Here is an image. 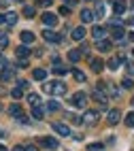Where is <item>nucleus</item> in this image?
<instances>
[{
	"instance_id": "obj_1",
	"label": "nucleus",
	"mask_w": 134,
	"mask_h": 151,
	"mask_svg": "<svg viewBox=\"0 0 134 151\" xmlns=\"http://www.w3.org/2000/svg\"><path fill=\"white\" fill-rule=\"evenodd\" d=\"M43 89L47 94H53V96H62V94H66V85L64 83H60V81H47L43 85Z\"/></svg>"
},
{
	"instance_id": "obj_2",
	"label": "nucleus",
	"mask_w": 134,
	"mask_h": 151,
	"mask_svg": "<svg viewBox=\"0 0 134 151\" xmlns=\"http://www.w3.org/2000/svg\"><path fill=\"white\" fill-rule=\"evenodd\" d=\"M70 104H73L75 109H85L87 106V94L85 92H77L70 96Z\"/></svg>"
},
{
	"instance_id": "obj_3",
	"label": "nucleus",
	"mask_w": 134,
	"mask_h": 151,
	"mask_svg": "<svg viewBox=\"0 0 134 151\" xmlns=\"http://www.w3.org/2000/svg\"><path fill=\"white\" fill-rule=\"evenodd\" d=\"M43 38H45V41H49V43H60V41H62V36H60L58 32H53L51 28L43 30Z\"/></svg>"
},
{
	"instance_id": "obj_4",
	"label": "nucleus",
	"mask_w": 134,
	"mask_h": 151,
	"mask_svg": "<svg viewBox=\"0 0 134 151\" xmlns=\"http://www.w3.org/2000/svg\"><path fill=\"white\" fill-rule=\"evenodd\" d=\"M107 119H109V124H111V126L119 124V119H121V111H119V109H111L109 113H107Z\"/></svg>"
},
{
	"instance_id": "obj_5",
	"label": "nucleus",
	"mask_w": 134,
	"mask_h": 151,
	"mask_svg": "<svg viewBox=\"0 0 134 151\" xmlns=\"http://www.w3.org/2000/svg\"><path fill=\"white\" fill-rule=\"evenodd\" d=\"M111 36L115 38V41H121V38L126 36V30H123V26H111Z\"/></svg>"
},
{
	"instance_id": "obj_6",
	"label": "nucleus",
	"mask_w": 134,
	"mask_h": 151,
	"mask_svg": "<svg viewBox=\"0 0 134 151\" xmlns=\"http://www.w3.org/2000/svg\"><path fill=\"white\" fill-rule=\"evenodd\" d=\"M53 130L60 134V136H70V128L66 126V124H60V122H55L53 124Z\"/></svg>"
},
{
	"instance_id": "obj_7",
	"label": "nucleus",
	"mask_w": 134,
	"mask_h": 151,
	"mask_svg": "<svg viewBox=\"0 0 134 151\" xmlns=\"http://www.w3.org/2000/svg\"><path fill=\"white\" fill-rule=\"evenodd\" d=\"M43 24H45L47 28L55 26V24H58V17H55V13H43Z\"/></svg>"
},
{
	"instance_id": "obj_8",
	"label": "nucleus",
	"mask_w": 134,
	"mask_h": 151,
	"mask_svg": "<svg viewBox=\"0 0 134 151\" xmlns=\"http://www.w3.org/2000/svg\"><path fill=\"white\" fill-rule=\"evenodd\" d=\"M89 68L94 70V73H102L104 64H102V60H100V58H91V60H89Z\"/></svg>"
},
{
	"instance_id": "obj_9",
	"label": "nucleus",
	"mask_w": 134,
	"mask_h": 151,
	"mask_svg": "<svg viewBox=\"0 0 134 151\" xmlns=\"http://www.w3.org/2000/svg\"><path fill=\"white\" fill-rule=\"evenodd\" d=\"M113 13H115V15H123V13H126V2H123V0H115V2H113Z\"/></svg>"
},
{
	"instance_id": "obj_10",
	"label": "nucleus",
	"mask_w": 134,
	"mask_h": 151,
	"mask_svg": "<svg viewBox=\"0 0 134 151\" xmlns=\"http://www.w3.org/2000/svg\"><path fill=\"white\" fill-rule=\"evenodd\" d=\"M19 38H22V45H30V43H34V34L30 32V30H24V32L19 34Z\"/></svg>"
},
{
	"instance_id": "obj_11",
	"label": "nucleus",
	"mask_w": 134,
	"mask_h": 151,
	"mask_svg": "<svg viewBox=\"0 0 134 151\" xmlns=\"http://www.w3.org/2000/svg\"><path fill=\"white\" fill-rule=\"evenodd\" d=\"M94 11H89V9H83V11H81V22L83 24H89V22H94Z\"/></svg>"
},
{
	"instance_id": "obj_12",
	"label": "nucleus",
	"mask_w": 134,
	"mask_h": 151,
	"mask_svg": "<svg viewBox=\"0 0 134 151\" xmlns=\"http://www.w3.org/2000/svg\"><path fill=\"white\" fill-rule=\"evenodd\" d=\"M40 143H43V147H47V149H58V147H60V143H58L55 138H51V136L43 138V140H40Z\"/></svg>"
},
{
	"instance_id": "obj_13",
	"label": "nucleus",
	"mask_w": 134,
	"mask_h": 151,
	"mask_svg": "<svg viewBox=\"0 0 134 151\" xmlns=\"http://www.w3.org/2000/svg\"><path fill=\"white\" fill-rule=\"evenodd\" d=\"M15 53H17V58H19V60H28V55H30V49H28L26 45H19V47L15 49Z\"/></svg>"
},
{
	"instance_id": "obj_14",
	"label": "nucleus",
	"mask_w": 134,
	"mask_h": 151,
	"mask_svg": "<svg viewBox=\"0 0 134 151\" xmlns=\"http://www.w3.org/2000/svg\"><path fill=\"white\" fill-rule=\"evenodd\" d=\"M104 34H107V32H104V28H100V26H96L94 30H91V36H94V41H96V43L102 41V38H104Z\"/></svg>"
},
{
	"instance_id": "obj_15",
	"label": "nucleus",
	"mask_w": 134,
	"mask_h": 151,
	"mask_svg": "<svg viewBox=\"0 0 134 151\" xmlns=\"http://www.w3.org/2000/svg\"><path fill=\"white\" fill-rule=\"evenodd\" d=\"M32 77L36 79V81H45V79H47V70L45 68H34L32 70Z\"/></svg>"
},
{
	"instance_id": "obj_16",
	"label": "nucleus",
	"mask_w": 134,
	"mask_h": 151,
	"mask_svg": "<svg viewBox=\"0 0 134 151\" xmlns=\"http://www.w3.org/2000/svg\"><path fill=\"white\" fill-rule=\"evenodd\" d=\"M83 122L85 124H96L98 122V113H96V111H87V113L83 115Z\"/></svg>"
},
{
	"instance_id": "obj_17",
	"label": "nucleus",
	"mask_w": 134,
	"mask_h": 151,
	"mask_svg": "<svg viewBox=\"0 0 134 151\" xmlns=\"http://www.w3.org/2000/svg\"><path fill=\"white\" fill-rule=\"evenodd\" d=\"M96 47H98V51L107 53V51H111V41H107V38H102V41H98V43H96Z\"/></svg>"
},
{
	"instance_id": "obj_18",
	"label": "nucleus",
	"mask_w": 134,
	"mask_h": 151,
	"mask_svg": "<svg viewBox=\"0 0 134 151\" xmlns=\"http://www.w3.org/2000/svg\"><path fill=\"white\" fill-rule=\"evenodd\" d=\"M73 38H75V41H83V38H85V28H83V26L75 28V30H73Z\"/></svg>"
},
{
	"instance_id": "obj_19",
	"label": "nucleus",
	"mask_w": 134,
	"mask_h": 151,
	"mask_svg": "<svg viewBox=\"0 0 134 151\" xmlns=\"http://www.w3.org/2000/svg\"><path fill=\"white\" fill-rule=\"evenodd\" d=\"M81 55H83V53H81V51H77V49H70V51H68V60H70L73 64H77V62H79V60H81Z\"/></svg>"
},
{
	"instance_id": "obj_20",
	"label": "nucleus",
	"mask_w": 134,
	"mask_h": 151,
	"mask_svg": "<svg viewBox=\"0 0 134 151\" xmlns=\"http://www.w3.org/2000/svg\"><path fill=\"white\" fill-rule=\"evenodd\" d=\"M9 115H13V117L24 115V113H22V106H19L17 102H15V104H11V106H9Z\"/></svg>"
},
{
	"instance_id": "obj_21",
	"label": "nucleus",
	"mask_w": 134,
	"mask_h": 151,
	"mask_svg": "<svg viewBox=\"0 0 134 151\" xmlns=\"http://www.w3.org/2000/svg\"><path fill=\"white\" fill-rule=\"evenodd\" d=\"M43 115H45V111H43V106H32V117L34 119H43Z\"/></svg>"
},
{
	"instance_id": "obj_22",
	"label": "nucleus",
	"mask_w": 134,
	"mask_h": 151,
	"mask_svg": "<svg viewBox=\"0 0 134 151\" xmlns=\"http://www.w3.org/2000/svg\"><path fill=\"white\" fill-rule=\"evenodd\" d=\"M28 102L32 104V106H38L40 104V96L38 94H28Z\"/></svg>"
},
{
	"instance_id": "obj_23",
	"label": "nucleus",
	"mask_w": 134,
	"mask_h": 151,
	"mask_svg": "<svg viewBox=\"0 0 134 151\" xmlns=\"http://www.w3.org/2000/svg\"><path fill=\"white\" fill-rule=\"evenodd\" d=\"M6 24H9V26H15V24H17V13L9 11V13H6Z\"/></svg>"
},
{
	"instance_id": "obj_24",
	"label": "nucleus",
	"mask_w": 134,
	"mask_h": 151,
	"mask_svg": "<svg viewBox=\"0 0 134 151\" xmlns=\"http://www.w3.org/2000/svg\"><path fill=\"white\" fill-rule=\"evenodd\" d=\"M119 64H121V60H119V58H111L107 66H109L111 70H117V68H119Z\"/></svg>"
},
{
	"instance_id": "obj_25",
	"label": "nucleus",
	"mask_w": 134,
	"mask_h": 151,
	"mask_svg": "<svg viewBox=\"0 0 134 151\" xmlns=\"http://www.w3.org/2000/svg\"><path fill=\"white\" fill-rule=\"evenodd\" d=\"M66 73H68V68H66V66H53V75L62 77V75H66Z\"/></svg>"
},
{
	"instance_id": "obj_26",
	"label": "nucleus",
	"mask_w": 134,
	"mask_h": 151,
	"mask_svg": "<svg viewBox=\"0 0 134 151\" xmlns=\"http://www.w3.org/2000/svg\"><path fill=\"white\" fill-rule=\"evenodd\" d=\"M73 77L77 79V81H81V83H83V81H85V75H83V73H81V70H77V68H73Z\"/></svg>"
},
{
	"instance_id": "obj_27",
	"label": "nucleus",
	"mask_w": 134,
	"mask_h": 151,
	"mask_svg": "<svg viewBox=\"0 0 134 151\" xmlns=\"http://www.w3.org/2000/svg\"><path fill=\"white\" fill-rule=\"evenodd\" d=\"M24 15L30 19V17H34V6H30V4H26L24 6Z\"/></svg>"
},
{
	"instance_id": "obj_28",
	"label": "nucleus",
	"mask_w": 134,
	"mask_h": 151,
	"mask_svg": "<svg viewBox=\"0 0 134 151\" xmlns=\"http://www.w3.org/2000/svg\"><path fill=\"white\" fill-rule=\"evenodd\" d=\"M121 87H123V89H132V87H134V81L126 77V79H123V81H121Z\"/></svg>"
},
{
	"instance_id": "obj_29",
	"label": "nucleus",
	"mask_w": 134,
	"mask_h": 151,
	"mask_svg": "<svg viewBox=\"0 0 134 151\" xmlns=\"http://www.w3.org/2000/svg\"><path fill=\"white\" fill-rule=\"evenodd\" d=\"M102 143H91V145H87V151H102Z\"/></svg>"
},
{
	"instance_id": "obj_30",
	"label": "nucleus",
	"mask_w": 134,
	"mask_h": 151,
	"mask_svg": "<svg viewBox=\"0 0 134 151\" xmlns=\"http://www.w3.org/2000/svg\"><path fill=\"white\" fill-rule=\"evenodd\" d=\"M94 15H96V17H104V6H102L100 2L96 4V11H94Z\"/></svg>"
},
{
	"instance_id": "obj_31",
	"label": "nucleus",
	"mask_w": 134,
	"mask_h": 151,
	"mask_svg": "<svg viewBox=\"0 0 134 151\" xmlns=\"http://www.w3.org/2000/svg\"><path fill=\"white\" fill-rule=\"evenodd\" d=\"M11 96H13V98H22V96H24V89H22V87L11 89Z\"/></svg>"
},
{
	"instance_id": "obj_32",
	"label": "nucleus",
	"mask_w": 134,
	"mask_h": 151,
	"mask_svg": "<svg viewBox=\"0 0 134 151\" xmlns=\"http://www.w3.org/2000/svg\"><path fill=\"white\" fill-rule=\"evenodd\" d=\"M126 126L128 128H134V113H128L126 115Z\"/></svg>"
},
{
	"instance_id": "obj_33",
	"label": "nucleus",
	"mask_w": 134,
	"mask_h": 151,
	"mask_svg": "<svg viewBox=\"0 0 134 151\" xmlns=\"http://www.w3.org/2000/svg\"><path fill=\"white\" fill-rule=\"evenodd\" d=\"M47 109L49 111H60V102H58V100H51V102L47 104Z\"/></svg>"
},
{
	"instance_id": "obj_34",
	"label": "nucleus",
	"mask_w": 134,
	"mask_h": 151,
	"mask_svg": "<svg viewBox=\"0 0 134 151\" xmlns=\"http://www.w3.org/2000/svg\"><path fill=\"white\" fill-rule=\"evenodd\" d=\"M9 47V36H0V49Z\"/></svg>"
},
{
	"instance_id": "obj_35",
	"label": "nucleus",
	"mask_w": 134,
	"mask_h": 151,
	"mask_svg": "<svg viewBox=\"0 0 134 151\" xmlns=\"http://www.w3.org/2000/svg\"><path fill=\"white\" fill-rule=\"evenodd\" d=\"M68 13H70V6H68V4L60 6V15H68Z\"/></svg>"
},
{
	"instance_id": "obj_36",
	"label": "nucleus",
	"mask_w": 134,
	"mask_h": 151,
	"mask_svg": "<svg viewBox=\"0 0 134 151\" xmlns=\"http://www.w3.org/2000/svg\"><path fill=\"white\" fill-rule=\"evenodd\" d=\"M13 77V70H2V79H11Z\"/></svg>"
},
{
	"instance_id": "obj_37",
	"label": "nucleus",
	"mask_w": 134,
	"mask_h": 151,
	"mask_svg": "<svg viewBox=\"0 0 134 151\" xmlns=\"http://www.w3.org/2000/svg\"><path fill=\"white\" fill-rule=\"evenodd\" d=\"M26 66H28V60H19L15 68H26Z\"/></svg>"
},
{
	"instance_id": "obj_38",
	"label": "nucleus",
	"mask_w": 134,
	"mask_h": 151,
	"mask_svg": "<svg viewBox=\"0 0 134 151\" xmlns=\"http://www.w3.org/2000/svg\"><path fill=\"white\" fill-rule=\"evenodd\" d=\"M126 68H128L130 75H134V64H132V62H126Z\"/></svg>"
},
{
	"instance_id": "obj_39",
	"label": "nucleus",
	"mask_w": 134,
	"mask_h": 151,
	"mask_svg": "<svg viewBox=\"0 0 134 151\" xmlns=\"http://www.w3.org/2000/svg\"><path fill=\"white\" fill-rule=\"evenodd\" d=\"M13 151H26V147H24V145H15Z\"/></svg>"
},
{
	"instance_id": "obj_40",
	"label": "nucleus",
	"mask_w": 134,
	"mask_h": 151,
	"mask_svg": "<svg viewBox=\"0 0 134 151\" xmlns=\"http://www.w3.org/2000/svg\"><path fill=\"white\" fill-rule=\"evenodd\" d=\"M40 2H43V6H49L51 2H53V0H40Z\"/></svg>"
},
{
	"instance_id": "obj_41",
	"label": "nucleus",
	"mask_w": 134,
	"mask_h": 151,
	"mask_svg": "<svg viewBox=\"0 0 134 151\" xmlns=\"http://www.w3.org/2000/svg\"><path fill=\"white\" fill-rule=\"evenodd\" d=\"M0 24H6V13H4V15H0Z\"/></svg>"
},
{
	"instance_id": "obj_42",
	"label": "nucleus",
	"mask_w": 134,
	"mask_h": 151,
	"mask_svg": "<svg viewBox=\"0 0 134 151\" xmlns=\"http://www.w3.org/2000/svg\"><path fill=\"white\" fill-rule=\"evenodd\" d=\"M26 151H38V149H36L34 145H30V147H26Z\"/></svg>"
},
{
	"instance_id": "obj_43",
	"label": "nucleus",
	"mask_w": 134,
	"mask_h": 151,
	"mask_svg": "<svg viewBox=\"0 0 134 151\" xmlns=\"http://www.w3.org/2000/svg\"><path fill=\"white\" fill-rule=\"evenodd\" d=\"M0 151H6V147H4V145H0Z\"/></svg>"
},
{
	"instance_id": "obj_44",
	"label": "nucleus",
	"mask_w": 134,
	"mask_h": 151,
	"mask_svg": "<svg viewBox=\"0 0 134 151\" xmlns=\"http://www.w3.org/2000/svg\"><path fill=\"white\" fill-rule=\"evenodd\" d=\"M73 2H75V0H66V4H73Z\"/></svg>"
},
{
	"instance_id": "obj_45",
	"label": "nucleus",
	"mask_w": 134,
	"mask_h": 151,
	"mask_svg": "<svg viewBox=\"0 0 134 151\" xmlns=\"http://www.w3.org/2000/svg\"><path fill=\"white\" fill-rule=\"evenodd\" d=\"M130 41H134V32H132V34H130Z\"/></svg>"
},
{
	"instance_id": "obj_46",
	"label": "nucleus",
	"mask_w": 134,
	"mask_h": 151,
	"mask_svg": "<svg viewBox=\"0 0 134 151\" xmlns=\"http://www.w3.org/2000/svg\"><path fill=\"white\" fill-rule=\"evenodd\" d=\"M132 106H134V98H132Z\"/></svg>"
},
{
	"instance_id": "obj_47",
	"label": "nucleus",
	"mask_w": 134,
	"mask_h": 151,
	"mask_svg": "<svg viewBox=\"0 0 134 151\" xmlns=\"http://www.w3.org/2000/svg\"><path fill=\"white\" fill-rule=\"evenodd\" d=\"M0 111H2V104H0Z\"/></svg>"
},
{
	"instance_id": "obj_48",
	"label": "nucleus",
	"mask_w": 134,
	"mask_h": 151,
	"mask_svg": "<svg viewBox=\"0 0 134 151\" xmlns=\"http://www.w3.org/2000/svg\"><path fill=\"white\" fill-rule=\"evenodd\" d=\"M132 55H134V49H132Z\"/></svg>"
},
{
	"instance_id": "obj_49",
	"label": "nucleus",
	"mask_w": 134,
	"mask_h": 151,
	"mask_svg": "<svg viewBox=\"0 0 134 151\" xmlns=\"http://www.w3.org/2000/svg\"><path fill=\"white\" fill-rule=\"evenodd\" d=\"M0 79H2V75H0Z\"/></svg>"
}]
</instances>
